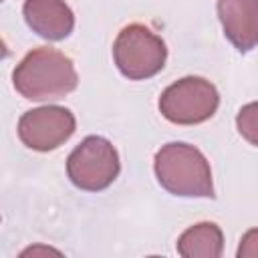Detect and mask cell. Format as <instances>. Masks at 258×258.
<instances>
[{
  "label": "cell",
  "instance_id": "cell-1",
  "mask_svg": "<svg viewBox=\"0 0 258 258\" xmlns=\"http://www.w3.org/2000/svg\"><path fill=\"white\" fill-rule=\"evenodd\" d=\"M14 89L30 101L62 99L77 89L79 77L73 60L50 46L30 50L12 73Z\"/></svg>",
  "mask_w": 258,
  "mask_h": 258
},
{
  "label": "cell",
  "instance_id": "cell-2",
  "mask_svg": "<svg viewBox=\"0 0 258 258\" xmlns=\"http://www.w3.org/2000/svg\"><path fill=\"white\" fill-rule=\"evenodd\" d=\"M153 169L161 187L183 198H214L212 169L204 153L187 143H167L155 153Z\"/></svg>",
  "mask_w": 258,
  "mask_h": 258
},
{
  "label": "cell",
  "instance_id": "cell-3",
  "mask_svg": "<svg viewBox=\"0 0 258 258\" xmlns=\"http://www.w3.org/2000/svg\"><path fill=\"white\" fill-rule=\"evenodd\" d=\"M113 58L121 75L141 81L157 75L167 58L165 42L143 24L125 26L113 44Z\"/></svg>",
  "mask_w": 258,
  "mask_h": 258
},
{
  "label": "cell",
  "instance_id": "cell-4",
  "mask_svg": "<svg viewBox=\"0 0 258 258\" xmlns=\"http://www.w3.org/2000/svg\"><path fill=\"white\" fill-rule=\"evenodd\" d=\"M67 173L79 189L101 191L119 175L117 149L105 137L89 135L69 155Z\"/></svg>",
  "mask_w": 258,
  "mask_h": 258
},
{
  "label": "cell",
  "instance_id": "cell-5",
  "mask_svg": "<svg viewBox=\"0 0 258 258\" xmlns=\"http://www.w3.org/2000/svg\"><path fill=\"white\" fill-rule=\"evenodd\" d=\"M220 105L216 87L202 77H183L159 97L161 115L177 125H196L210 119Z\"/></svg>",
  "mask_w": 258,
  "mask_h": 258
},
{
  "label": "cell",
  "instance_id": "cell-6",
  "mask_svg": "<svg viewBox=\"0 0 258 258\" xmlns=\"http://www.w3.org/2000/svg\"><path fill=\"white\" fill-rule=\"evenodd\" d=\"M75 115L56 105L26 111L18 121L20 141L34 151H50L75 133Z\"/></svg>",
  "mask_w": 258,
  "mask_h": 258
},
{
  "label": "cell",
  "instance_id": "cell-7",
  "mask_svg": "<svg viewBox=\"0 0 258 258\" xmlns=\"http://www.w3.org/2000/svg\"><path fill=\"white\" fill-rule=\"evenodd\" d=\"M218 16L224 34L240 52L258 44V0H218Z\"/></svg>",
  "mask_w": 258,
  "mask_h": 258
},
{
  "label": "cell",
  "instance_id": "cell-8",
  "mask_svg": "<svg viewBox=\"0 0 258 258\" xmlns=\"http://www.w3.org/2000/svg\"><path fill=\"white\" fill-rule=\"evenodd\" d=\"M22 12L26 24L46 40H62L73 32L75 16L64 0H26Z\"/></svg>",
  "mask_w": 258,
  "mask_h": 258
},
{
  "label": "cell",
  "instance_id": "cell-9",
  "mask_svg": "<svg viewBox=\"0 0 258 258\" xmlns=\"http://www.w3.org/2000/svg\"><path fill=\"white\" fill-rule=\"evenodd\" d=\"M224 248L222 230L214 222H202L187 228L177 240V252L183 258H218Z\"/></svg>",
  "mask_w": 258,
  "mask_h": 258
},
{
  "label": "cell",
  "instance_id": "cell-10",
  "mask_svg": "<svg viewBox=\"0 0 258 258\" xmlns=\"http://www.w3.org/2000/svg\"><path fill=\"white\" fill-rule=\"evenodd\" d=\"M236 127L248 143L258 147V103H248L238 111Z\"/></svg>",
  "mask_w": 258,
  "mask_h": 258
},
{
  "label": "cell",
  "instance_id": "cell-11",
  "mask_svg": "<svg viewBox=\"0 0 258 258\" xmlns=\"http://www.w3.org/2000/svg\"><path fill=\"white\" fill-rule=\"evenodd\" d=\"M238 258H258V228H252L242 236Z\"/></svg>",
  "mask_w": 258,
  "mask_h": 258
}]
</instances>
